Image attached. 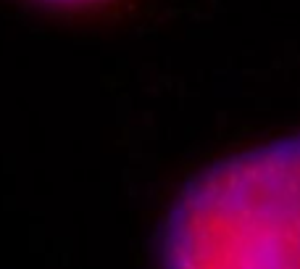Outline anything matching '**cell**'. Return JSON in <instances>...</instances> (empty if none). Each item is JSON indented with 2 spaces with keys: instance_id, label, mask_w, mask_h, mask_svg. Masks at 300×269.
<instances>
[{
  "instance_id": "2",
  "label": "cell",
  "mask_w": 300,
  "mask_h": 269,
  "mask_svg": "<svg viewBox=\"0 0 300 269\" xmlns=\"http://www.w3.org/2000/svg\"><path fill=\"white\" fill-rule=\"evenodd\" d=\"M45 3H58V6H85V3H98V0H45Z\"/></svg>"
},
{
  "instance_id": "1",
  "label": "cell",
  "mask_w": 300,
  "mask_h": 269,
  "mask_svg": "<svg viewBox=\"0 0 300 269\" xmlns=\"http://www.w3.org/2000/svg\"><path fill=\"white\" fill-rule=\"evenodd\" d=\"M161 269H300V132L218 158L161 227Z\"/></svg>"
}]
</instances>
